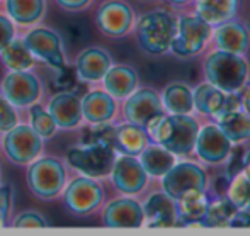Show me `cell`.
<instances>
[{
    "mask_svg": "<svg viewBox=\"0 0 250 236\" xmlns=\"http://www.w3.org/2000/svg\"><path fill=\"white\" fill-rule=\"evenodd\" d=\"M145 129L155 143L174 155H188L194 150L199 126L191 114H158L146 122Z\"/></svg>",
    "mask_w": 250,
    "mask_h": 236,
    "instance_id": "1",
    "label": "cell"
},
{
    "mask_svg": "<svg viewBox=\"0 0 250 236\" xmlns=\"http://www.w3.org/2000/svg\"><path fill=\"white\" fill-rule=\"evenodd\" d=\"M204 77L223 92H240L249 80V63L244 55L218 49L204 61Z\"/></svg>",
    "mask_w": 250,
    "mask_h": 236,
    "instance_id": "2",
    "label": "cell"
},
{
    "mask_svg": "<svg viewBox=\"0 0 250 236\" xmlns=\"http://www.w3.org/2000/svg\"><path fill=\"white\" fill-rule=\"evenodd\" d=\"M175 29H177V20L170 14L164 10H153L138 20L136 39L143 51L150 55H164L170 51Z\"/></svg>",
    "mask_w": 250,
    "mask_h": 236,
    "instance_id": "3",
    "label": "cell"
},
{
    "mask_svg": "<svg viewBox=\"0 0 250 236\" xmlns=\"http://www.w3.org/2000/svg\"><path fill=\"white\" fill-rule=\"evenodd\" d=\"M116 160V150L105 144H82L66 151L70 167L92 178L107 177Z\"/></svg>",
    "mask_w": 250,
    "mask_h": 236,
    "instance_id": "4",
    "label": "cell"
},
{
    "mask_svg": "<svg viewBox=\"0 0 250 236\" xmlns=\"http://www.w3.org/2000/svg\"><path fill=\"white\" fill-rule=\"evenodd\" d=\"M66 172L62 161L51 157H44L31 161L27 170V184L31 192L40 199H55L65 187Z\"/></svg>",
    "mask_w": 250,
    "mask_h": 236,
    "instance_id": "5",
    "label": "cell"
},
{
    "mask_svg": "<svg viewBox=\"0 0 250 236\" xmlns=\"http://www.w3.org/2000/svg\"><path fill=\"white\" fill-rule=\"evenodd\" d=\"M211 24L203 20L199 16H186L177 20V29L172 39L170 51L181 58L194 56L201 53L211 38Z\"/></svg>",
    "mask_w": 250,
    "mask_h": 236,
    "instance_id": "6",
    "label": "cell"
},
{
    "mask_svg": "<svg viewBox=\"0 0 250 236\" xmlns=\"http://www.w3.org/2000/svg\"><path fill=\"white\" fill-rule=\"evenodd\" d=\"M3 150L12 163L29 165L43 151V138L31 126L16 124L3 138Z\"/></svg>",
    "mask_w": 250,
    "mask_h": 236,
    "instance_id": "7",
    "label": "cell"
},
{
    "mask_svg": "<svg viewBox=\"0 0 250 236\" xmlns=\"http://www.w3.org/2000/svg\"><path fill=\"white\" fill-rule=\"evenodd\" d=\"M102 199H104V190L97 184L96 178L87 175L73 178L65 189V206L79 216H85L97 211Z\"/></svg>",
    "mask_w": 250,
    "mask_h": 236,
    "instance_id": "8",
    "label": "cell"
},
{
    "mask_svg": "<svg viewBox=\"0 0 250 236\" xmlns=\"http://www.w3.org/2000/svg\"><path fill=\"white\" fill-rule=\"evenodd\" d=\"M2 94L14 107H29L40 98L41 82L34 73L27 70L9 72L3 77Z\"/></svg>",
    "mask_w": 250,
    "mask_h": 236,
    "instance_id": "9",
    "label": "cell"
},
{
    "mask_svg": "<svg viewBox=\"0 0 250 236\" xmlns=\"http://www.w3.org/2000/svg\"><path fill=\"white\" fill-rule=\"evenodd\" d=\"M206 174L199 165L191 161H182L175 163L167 174L162 177V187L164 192L168 194L172 199H179L186 190L199 189L206 190Z\"/></svg>",
    "mask_w": 250,
    "mask_h": 236,
    "instance_id": "10",
    "label": "cell"
},
{
    "mask_svg": "<svg viewBox=\"0 0 250 236\" xmlns=\"http://www.w3.org/2000/svg\"><path fill=\"white\" fill-rule=\"evenodd\" d=\"M96 22L105 36L121 38L128 34L135 22L131 7L123 0H109L97 10Z\"/></svg>",
    "mask_w": 250,
    "mask_h": 236,
    "instance_id": "11",
    "label": "cell"
},
{
    "mask_svg": "<svg viewBox=\"0 0 250 236\" xmlns=\"http://www.w3.org/2000/svg\"><path fill=\"white\" fill-rule=\"evenodd\" d=\"M24 43L33 53V56L46 61L48 65L58 70L65 65L62 38L48 27H36L24 36Z\"/></svg>",
    "mask_w": 250,
    "mask_h": 236,
    "instance_id": "12",
    "label": "cell"
},
{
    "mask_svg": "<svg viewBox=\"0 0 250 236\" xmlns=\"http://www.w3.org/2000/svg\"><path fill=\"white\" fill-rule=\"evenodd\" d=\"M111 175L116 189L126 196L140 194L145 189L146 180H148V175L142 167L140 160L136 157H129V155H121L119 158H116Z\"/></svg>",
    "mask_w": 250,
    "mask_h": 236,
    "instance_id": "13",
    "label": "cell"
},
{
    "mask_svg": "<svg viewBox=\"0 0 250 236\" xmlns=\"http://www.w3.org/2000/svg\"><path fill=\"white\" fill-rule=\"evenodd\" d=\"M194 150L198 157L206 163H221L228 158L231 141L218 124H206L198 131Z\"/></svg>",
    "mask_w": 250,
    "mask_h": 236,
    "instance_id": "14",
    "label": "cell"
},
{
    "mask_svg": "<svg viewBox=\"0 0 250 236\" xmlns=\"http://www.w3.org/2000/svg\"><path fill=\"white\" fill-rule=\"evenodd\" d=\"M158 114H164V105L155 90L142 89L128 95V100L125 104V118L128 122L145 128L146 122Z\"/></svg>",
    "mask_w": 250,
    "mask_h": 236,
    "instance_id": "15",
    "label": "cell"
},
{
    "mask_svg": "<svg viewBox=\"0 0 250 236\" xmlns=\"http://www.w3.org/2000/svg\"><path fill=\"white\" fill-rule=\"evenodd\" d=\"M143 224L146 228H172L177 226L179 214L175 199L165 192H155L143 204Z\"/></svg>",
    "mask_w": 250,
    "mask_h": 236,
    "instance_id": "16",
    "label": "cell"
},
{
    "mask_svg": "<svg viewBox=\"0 0 250 236\" xmlns=\"http://www.w3.org/2000/svg\"><path fill=\"white\" fill-rule=\"evenodd\" d=\"M48 112L60 129H75L83 119L82 100L73 92H58L53 95L48 104Z\"/></svg>",
    "mask_w": 250,
    "mask_h": 236,
    "instance_id": "17",
    "label": "cell"
},
{
    "mask_svg": "<svg viewBox=\"0 0 250 236\" xmlns=\"http://www.w3.org/2000/svg\"><path fill=\"white\" fill-rule=\"evenodd\" d=\"M143 207L135 199H116L104 209V224L109 228H142Z\"/></svg>",
    "mask_w": 250,
    "mask_h": 236,
    "instance_id": "18",
    "label": "cell"
},
{
    "mask_svg": "<svg viewBox=\"0 0 250 236\" xmlns=\"http://www.w3.org/2000/svg\"><path fill=\"white\" fill-rule=\"evenodd\" d=\"M111 66V56L102 48H87L77 56L75 70L77 77L82 82L96 83L104 79L105 72Z\"/></svg>",
    "mask_w": 250,
    "mask_h": 236,
    "instance_id": "19",
    "label": "cell"
},
{
    "mask_svg": "<svg viewBox=\"0 0 250 236\" xmlns=\"http://www.w3.org/2000/svg\"><path fill=\"white\" fill-rule=\"evenodd\" d=\"M214 43L218 49L235 53V55H244L250 44V33L244 24L227 20V22L218 24L214 31Z\"/></svg>",
    "mask_w": 250,
    "mask_h": 236,
    "instance_id": "20",
    "label": "cell"
},
{
    "mask_svg": "<svg viewBox=\"0 0 250 236\" xmlns=\"http://www.w3.org/2000/svg\"><path fill=\"white\" fill-rule=\"evenodd\" d=\"M102 80L105 92L114 98H126L138 87V75L131 66L126 65H111Z\"/></svg>",
    "mask_w": 250,
    "mask_h": 236,
    "instance_id": "21",
    "label": "cell"
},
{
    "mask_svg": "<svg viewBox=\"0 0 250 236\" xmlns=\"http://www.w3.org/2000/svg\"><path fill=\"white\" fill-rule=\"evenodd\" d=\"M116 114V102L107 92L92 90L82 100V116L89 124L109 122Z\"/></svg>",
    "mask_w": 250,
    "mask_h": 236,
    "instance_id": "22",
    "label": "cell"
},
{
    "mask_svg": "<svg viewBox=\"0 0 250 236\" xmlns=\"http://www.w3.org/2000/svg\"><path fill=\"white\" fill-rule=\"evenodd\" d=\"M150 143V136L143 126L126 122L116 128L114 138V150L121 155H129V157H138L146 144Z\"/></svg>",
    "mask_w": 250,
    "mask_h": 236,
    "instance_id": "23",
    "label": "cell"
},
{
    "mask_svg": "<svg viewBox=\"0 0 250 236\" xmlns=\"http://www.w3.org/2000/svg\"><path fill=\"white\" fill-rule=\"evenodd\" d=\"M138 157H140V163L145 168L148 177H164L177 163L175 155L158 143L155 144L148 143Z\"/></svg>",
    "mask_w": 250,
    "mask_h": 236,
    "instance_id": "24",
    "label": "cell"
},
{
    "mask_svg": "<svg viewBox=\"0 0 250 236\" xmlns=\"http://www.w3.org/2000/svg\"><path fill=\"white\" fill-rule=\"evenodd\" d=\"M208 202H209V199L206 196V190L199 189H189L179 199H175L177 214L182 226L186 223H191V221H203Z\"/></svg>",
    "mask_w": 250,
    "mask_h": 236,
    "instance_id": "25",
    "label": "cell"
},
{
    "mask_svg": "<svg viewBox=\"0 0 250 236\" xmlns=\"http://www.w3.org/2000/svg\"><path fill=\"white\" fill-rule=\"evenodd\" d=\"M218 126L227 135L231 144L250 139V114L247 111H228L216 116Z\"/></svg>",
    "mask_w": 250,
    "mask_h": 236,
    "instance_id": "26",
    "label": "cell"
},
{
    "mask_svg": "<svg viewBox=\"0 0 250 236\" xmlns=\"http://www.w3.org/2000/svg\"><path fill=\"white\" fill-rule=\"evenodd\" d=\"M237 0H196V12L211 26L231 20L237 14Z\"/></svg>",
    "mask_w": 250,
    "mask_h": 236,
    "instance_id": "27",
    "label": "cell"
},
{
    "mask_svg": "<svg viewBox=\"0 0 250 236\" xmlns=\"http://www.w3.org/2000/svg\"><path fill=\"white\" fill-rule=\"evenodd\" d=\"M225 98H227V92L216 89L211 83H201L199 87H196V90L192 92V100H194V109L204 116H216L221 114L225 105Z\"/></svg>",
    "mask_w": 250,
    "mask_h": 236,
    "instance_id": "28",
    "label": "cell"
},
{
    "mask_svg": "<svg viewBox=\"0 0 250 236\" xmlns=\"http://www.w3.org/2000/svg\"><path fill=\"white\" fill-rule=\"evenodd\" d=\"M162 105L170 114H191L194 111L191 89L184 83H170L162 94Z\"/></svg>",
    "mask_w": 250,
    "mask_h": 236,
    "instance_id": "29",
    "label": "cell"
},
{
    "mask_svg": "<svg viewBox=\"0 0 250 236\" xmlns=\"http://www.w3.org/2000/svg\"><path fill=\"white\" fill-rule=\"evenodd\" d=\"M7 14L12 20L22 26L34 24L44 16V0H5Z\"/></svg>",
    "mask_w": 250,
    "mask_h": 236,
    "instance_id": "30",
    "label": "cell"
},
{
    "mask_svg": "<svg viewBox=\"0 0 250 236\" xmlns=\"http://www.w3.org/2000/svg\"><path fill=\"white\" fill-rule=\"evenodd\" d=\"M237 207L227 199V197H220L216 200L208 202L206 213L203 217L204 228H227L231 224V219L237 214Z\"/></svg>",
    "mask_w": 250,
    "mask_h": 236,
    "instance_id": "31",
    "label": "cell"
},
{
    "mask_svg": "<svg viewBox=\"0 0 250 236\" xmlns=\"http://www.w3.org/2000/svg\"><path fill=\"white\" fill-rule=\"evenodd\" d=\"M0 58L5 68L10 72L17 70H29L33 66V53L26 46L24 39H12L0 51Z\"/></svg>",
    "mask_w": 250,
    "mask_h": 236,
    "instance_id": "32",
    "label": "cell"
},
{
    "mask_svg": "<svg viewBox=\"0 0 250 236\" xmlns=\"http://www.w3.org/2000/svg\"><path fill=\"white\" fill-rule=\"evenodd\" d=\"M225 197L233 204L237 209H244L250 204V182L244 174H237L230 178Z\"/></svg>",
    "mask_w": 250,
    "mask_h": 236,
    "instance_id": "33",
    "label": "cell"
},
{
    "mask_svg": "<svg viewBox=\"0 0 250 236\" xmlns=\"http://www.w3.org/2000/svg\"><path fill=\"white\" fill-rule=\"evenodd\" d=\"M116 128L109 122L99 124H89L82 131V144H105L114 148Z\"/></svg>",
    "mask_w": 250,
    "mask_h": 236,
    "instance_id": "34",
    "label": "cell"
},
{
    "mask_svg": "<svg viewBox=\"0 0 250 236\" xmlns=\"http://www.w3.org/2000/svg\"><path fill=\"white\" fill-rule=\"evenodd\" d=\"M31 128L38 133L43 139H50L56 133V124L53 121L51 114L44 111L41 105L33 104L31 105Z\"/></svg>",
    "mask_w": 250,
    "mask_h": 236,
    "instance_id": "35",
    "label": "cell"
},
{
    "mask_svg": "<svg viewBox=\"0 0 250 236\" xmlns=\"http://www.w3.org/2000/svg\"><path fill=\"white\" fill-rule=\"evenodd\" d=\"M77 83H79L77 82V70L63 65L58 68V77L53 82V89L58 90V92H72Z\"/></svg>",
    "mask_w": 250,
    "mask_h": 236,
    "instance_id": "36",
    "label": "cell"
},
{
    "mask_svg": "<svg viewBox=\"0 0 250 236\" xmlns=\"http://www.w3.org/2000/svg\"><path fill=\"white\" fill-rule=\"evenodd\" d=\"M17 121H19V118H17L16 107L0 92V131L7 133L17 124Z\"/></svg>",
    "mask_w": 250,
    "mask_h": 236,
    "instance_id": "37",
    "label": "cell"
},
{
    "mask_svg": "<svg viewBox=\"0 0 250 236\" xmlns=\"http://www.w3.org/2000/svg\"><path fill=\"white\" fill-rule=\"evenodd\" d=\"M14 228H46L48 221L44 219L43 214L36 211H24L19 216H16L12 223Z\"/></svg>",
    "mask_w": 250,
    "mask_h": 236,
    "instance_id": "38",
    "label": "cell"
},
{
    "mask_svg": "<svg viewBox=\"0 0 250 236\" xmlns=\"http://www.w3.org/2000/svg\"><path fill=\"white\" fill-rule=\"evenodd\" d=\"M228 158H230V163H228V178L235 177L237 174H240L244 170V163H245V151L244 148H231L230 153H228Z\"/></svg>",
    "mask_w": 250,
    "mask_h": 236,
    "instance_id": "39",
    "label": "cell"
},
{
    "mask_svg": "<svg viewBox=\"0 0 250 236\" xmlns=\"http://www.w3.org/2000/svg\"><path fill=\"white\" fill-rule=\"evenodd\" d=\"M14 36H16V29H14L12 19L0 16V51L14 39Z\"/></svg>",
    "mask_w": 250,
    "mask_h": 236,
    "instance_id": "40",
    "label": "cell"
},
{
    "mask_svg": "<svg viewBox=\"0 0 250 236\" xmlns=\"http://www.w3.org/2000/svg\"><path fill=\"white\" fill-rule=\"evenodd\" d=\"M231 228H250V204L244 209H238L231 219Z\"/></svg>",
    "mask_w": 250,
    "mask_h": 236,
    "instance_id": "41",
    "label": "cell"
},
{
    "mask_svg": "<svg viewBox=\"0 0 250 236\" xmlns=\"http://www.w3.org/2000/svg\"><path fill=\"white\" fill-rule=\"evenodd\" d=\"M62 9L65 10H82L90 3V0H56Z\"/></svg>",
    "mask_w": 250,
    "mask_h": 236,
    "instance_id": "42",
    "label": "cell"
},
{
    "mask_svg": "<svg viewBox=\"0 0 250 236\" xmlns=\"http://www.w3.org/2000/svg\"><path fill=\"white\" fill-rule=\"evenodd\" d=\"M242 174L247 177V180L250 182V153L245 155V163H244V170H242Z\"/></svg>",
    "mask_w": 250,
    "mask_h": 236,
    "instance_id": "43",
    "label": "cell"
},
{
    "mask_svg": "<svg viewBox=\"0 0 250 236\" xmlns=\"http://www.w3.org/2000/svg\"><path fill=\"white\" fill-rule=\"evenodd\" d=\"M242 105H244V111H247L250 114V89L244 94V97H242Z\"/></svg>",
    "mask_w": 250,
    "mask_h": 236,
    "instance_id": "44",
    "label": "cell"
},
{
    "mask_svg": "<svg viewBox=\"0 0 250 236\" xmlns=\"http://www.w3.org/2000/svg\"><path fill=\"white\" fill-rule=\"evenodd\" d=\"M170 3H175V5H184V3H188L189 0H168Z\"/></svg>",
    "mask_w": 250,
    "mask_h": 236,
    "instance_id": "45",
    "label": "cell"
}]
</instances>
